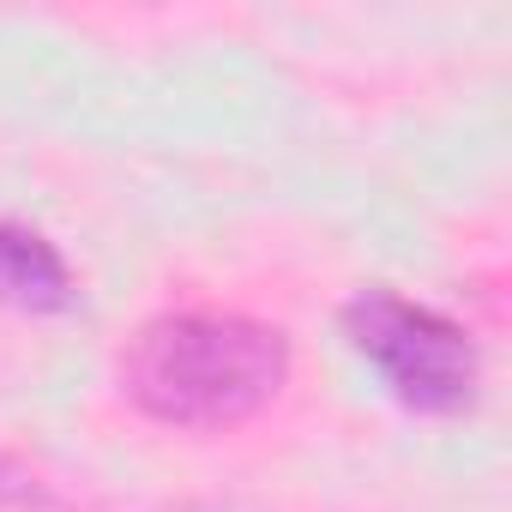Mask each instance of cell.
Returning a JSON list of instances; mask_svg holds the SVG:
<instances>
[{
	"label": "cell",
	"instance_id": "1",
	"mask_svg": "<svg viewBox=\"0 0 512 512\" xmlns=\"http://www.w3.org/2000/svg\"><path fill=\"white\" fill-rule=\"evenodd\" d=\"M290 386V338L247 314H157L121 350V392L163 428H235Z\"/></svg>",
	"mask_w": 512,
	"mask_h": 512
},
{
	"label": "cell",
	"instance_id": "2",
	"mask_svg": "<svg viewBox=\"0 0 512 512\" xmlns=\"http://www.w3.org/2000/svg\"><path fill=\"white\" fill-rule=\"evenodd\" d=\"M338 326H344L350 350L380 374V386L404 410H416V416H464L476 404L482 350L452 314L374 284V290H356L344 302Z\"/></svg>",
	"mask_w": 512,
	"mask_h": 512
},
{
	"label": "cell",
	"instance_id": "3",
	"mask_svg": "<svg viewBox=\"0 0 512 512\" xmlns=\"http://www.w3.org/2000/svg\"><path fill=\"white\" fill-rule=\"evenodd\" d=\"M0 302L19 314H73L79 308V278L61 260V247L7 217H0Z\"/></svg>",
	"mask_w": 512,
	"mask_h": 512
},
{
	"label": "cell",
	"instance_id": "4",
	"mask_svg": "<svg viewBox=\"0 0 512 512\" xmlns=\"http://www.w3.org/2000/svg\"><path fill=\"white\" fill-rule=\"evenodd\" d=\"M0 512H67L55 482L19 458H0Z\"/></svg>",
	"mask_w": 512,
	"mask_h": 512
},
{
	"label": "cell",
	"instance_id": "5",
	"mask_svg": "<svg viewBox=\"0 0 512 512\" xmlns=\"http://www.w3.org/2000/svg\"><path fill=\"white\" fill-rule=\"evenodd\" d=\"M181 512H241V506H181Z\"/></svg>",
	"mask_w": 512,
	"mask_h": 512
}]
</instances>
